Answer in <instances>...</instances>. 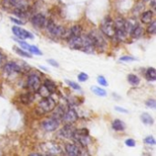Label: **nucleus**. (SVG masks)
<instances>
[{"label": "nucleus", "instance_id": "nucleus-1", "mask_svg": "<svg viewBox=\"0 0 156 156\" xmlns=\"http://www.w3.org/2000/svg\"><path fill=\"white\" fill-rule=\"evenodd\" d=\"M72 138L82 147H87L91 142V139L89 135V131L87 129H75Z\"/></svg>", "mask_w": 156, "mask_h": 156}, {"label": "nucleus", "instance_id": "nucleus-2", "mask_svg": "<svg viewBox=\"0 0 156 156\" xmlns=\"http://www.w3.org/2000/svg\"><path fill=\"white\" fill-rule=\"evenodd\" d=\"M101 30L103 35L106 37L112 38L115 36V27H114V21L110 17L106 16L103 18L101 24Z\"/></svg>", "mask_w": 156, "mask_h": 156}, {"label": "nucleus", "instance_id": "nucleus-3", "mask_svg": "<svg viewBox=\"0 0 156 156\" xmlns=\"http://www.w3.org/2000/svg\"><path fill=\"white\" fill-rule=\"evenodd\" d=\"M88 36L91 39L92 44H93L95 48H99V49L102 50V49H104L106 48L107 43H106L105 37H103L101 32L97 31V30H93Z\"/></svg>", "mask_w": 156, "mask_h": 156}, {"label": "nucleus", "instance_id": "nucleus-4", "mask_svg": "<svg viewBox=\"0 0 156 156\" xmlns=\"http://www.w3.org/2000/svg\"><path fill=\"white\" fill-rule=\"evenodd\" d=\"M56 107V101L53 98L50 96L45 97L41 101H39L37 105V109L42 112V113H48L51 112Z\"/></svg>", "mask_w": 156, "mask_h": 156}, {"label": "nucleus", "instance_id": "nucleus-5", "mask_svg": "<svg viewBox=\"0 0 156 156\" xmlns=\"http://www.w3.org/2000/svg\"><path fill=\"white\" fill-rule=\"evenodd\" d=\"M46 28L47 30L48 31V33L50 35H52L53 37H62L66 34V30L63 27L61 26H58V25H56L53 21L51 20H48L47 21V24H46Z\"/></svg>", "mask_w": 156, "mask_h": 156}, {"label": "nucleus", "instance_id": "nucleus-6", "mask_svg": "<svg viewBox=\"0 0 156 156\" xmlns=\"http://www.w3.org/2000/svg\"><path fill=\"white\" fill-rule=\"evenodd\" d=\"M40 148L45 154H59L62 153L60 146L52 142L43 143L40 144Z\"/></svg>", "mask_w": 156, "mask_h": 156}, {"label": "nucleus", "instance_id": "nucleus-7", "mask_svg": "<svg viewBox=\"0 0 156 156\" xmlns=\"http://www.w3.org/2000/svg\"><path fill=\"white\" fill-rule=\"evenodd\" d=\"M27 86L31 92H36L38 90L39 87L41 86V80L40 78L37 74H31L27 78Z\"/></svg>", "mask_w": 156, "mask_h": 156}, {"label": "nucleus", "instance_id": "nucleus-8", "mask_svg": "<svg viewBox=\"0 0 156 156\" xmlns=\"http://www.w3.org/2000/svg\"><path fill=\"white\" fill-rule=\"evenodd\" d=\"M59 126V122L58 120L54 118H49L42 122L41 127L44 131L46 132H54L56 131Z\"/></svg>", "mask_w": 156, "mask_h": 156}, {"label": "nucleus", "instance_id": "nucleus-9", "mask_svg": "<svg viewBox=\"0 0 156 156\" xmlns=\"http://www.w3.org/2000/svg\"><path fill=\"white\" fill-rule=\"evenodd\" d=\"M12 31H13L14 35L20 39H27V38H33L34 37V36L30 32H28L27 30L21 28L20 27H17V26L13 27Z\"/></svg>", "mask_w": 156, "mask_h": 156}, {"label": "nucleus", "instance_id": "nucleus-10", "mask_svg": "<svg viewBox=\"0 0 156 156\" xmlns=\"http://www.w3.org/2000/svg\"><path fill=\"white\" fill-rule=\"evenodd\" d=\"M62 119L66 123H73V122L78 121L79 116H78V113L76 112V111L74 109L69 108L64 112Z\"/></svg>", "mask_w": 156, "mask_h": 156}, {"label": "nucleus", "instance_id": "nucleus-11", "mask_svg": "<svg viewBox=\"0 0 156 156\" xmlns=\"http://www.w3.org/2000/svg\"><path fill=\"white\" fill-rule=\"evenodd\" d=\"M47 17L42 14H36L32 16L31 22L36 27H43L47 24Z\"/></svg>", "mask_w": 156, "mask_h": 156}, {"label": "nucleus", "instance_id": "nucleus-12", "mask_svg": "<svg viewBox=\"0 0 156 156\" xmlns=\"http://www.w3.org/2000/svg\"><path fill=\"white\" fill-rule=\"evenodd\" d=\"M74 131H75V128L71 125V123H67L64 127L61 128V130L58 133V135L65 139L72 138Z\"/></svg>", "mask_w": 156, "mask_h": 156}, {"label": "nucleus", "instance_id": "nucleus-13", "mask_svg": "<svg viewBox=\"0 0 156 156\" xmlns=\"http://www.w3.org/2000/svg\"><path fill=\"white\" fill-rule=\"evenodd\" d=\"M69 45L73 49H80L83 47V37H69Z\"/></svg>", "mask_w": 156, "mask_h": 156}, {"label": "nucleus", "instance_id": "nucleus-14", "mask_svg": "<svg viewBox=\"0 0 156 156\" xmlns=\"http://www.w3.org/2000/svg\"><path fill=\"white\" fill-rule=\"evenodd\" d=\"M4 70L7 74H13V73L20 72L22 70V68L16 62H7L4 66Z\"/></svg>", "mask_w": 156, "mask_h": 156}, {"label": "nucleus", "instance_id": "nucleus-15", "mask_svg": "<svg viewBox=\"0 0 156 156\" xmlns=\"http://www.w3.org/2000/svg\"><path fill=\"white\" fill-rule=\"evenodd\" d=\"M65 151H66V154H69V155L78 156L81 154L80 149L76 144H67L65 146Z\"/></svg>", "mask_w": 156, "mask_h": 156}, {"label": "nucleus", "instance_id": "nucleus-16", "mask_svg": "<svg viewBox=\"0 0 156 156\" xmlns=\"http://www.w3.org/2000/svg\"><path fill=\"white\" fill-rule=\"evenodd\" d=\"M143 33H144V28L140 25H137V24H135L133 27V28H132V30L130 32L131 36L133 38H139L140 37H142Z\"/></svg>", "mask_w": 156, "mask_h": 156}, {"label": "nucleus", "instance_id": "nucleus-17", "mask_svg": "<svg viewBox=\"0 0 156 156\" xmlns=\"http://www.w3.org/2000/svg\"><path fill=\"white\" fill-rule=\"evenodd\" d=\"M19 101H20V102L22 104H25V105L31 103L34 101V94H33V92H28V93L22 94L19 97Z\"/></svg>", "mask_w": 156, "mask_h": 156}, {"label": "nucleus", "instance_id": "nucleus-18", "mask_svg": "<svg viewBox=\"0 0 156 156\" xmlns=\"http://www.w3.org/2000/svg\"><path fill=\"white\" fill-rule=\"evenodd\" d=\"M153 17H154V13L152 10H147L145 12H144L141 16V21L144 24H149L153 21Z\"/></svg>", "mask_w": 156, "mask_h": 156}, {"label": "nucleus", "instance_id": "nucleus-19", "mask_svg": "<svg viewBox=\"0 0 156 156\" xmlns=\"http://www.w3.org/2000/svg\"><path fill=\"white\" fill-rule=\"evenodd\" d=\"M81 34H82V27H81V26L75 25V26H73L70 28L69 33L68 35V38L71 37H80V36H81Z\"/></svg>", "mask_w": 156, "mask_h": 156}, {"label": "nucleus", "instance_id": "nucleus-20", "mask_svg": "<svg viewBox=\"0 0 156 156\" xmlns=\"http://www.w3.org/2000/svg\"><path fill=\"white\" fill-rule=\"evenodd\" d=\"M112 129L115 130V131H118V132H122L125 129V124L123 122H122L121 120L119 119H116L112 122Z\"/></svg>", "mask_w": 156, "mask_h": 156}, {"label": "nucleus", "instance_id": "nucleus-21", "mask_svg": "<svg viewBox=\"0 0 156 156\" xmlns=\"http://www.w3.org/2000/svg\"><path fill=\"white\" fill-rule=\"evenodd\" d=\"M43 85L45 86V88L48 90V92L51 94V93H54L56 90H57V87H56V84L50 80H46L43 83Z\"/></svg>", "mask_w": 156, "mask_h": 156}, {"label": "nucleus", "instance_id": "nucleus-22", "mask_svg": "<svg viewBox=\"0 0 156 156\" xmlns=\"http://www.w3.org/2000/svg\"><path fill=\"white\" fill-rule=\"evenodd\" d=\"M54 111V113H53V118L56 119V120H61L63 118V115H64V112H65V110L62 106H58V107H55V109L53 110Z\"/></svg>", "mask_w": 156, "mask_h": 156}, {"label": "nucleus", "instance_id": "nucleus-23", "mask_svg": "<svg viewBox=\"0 0 156 156\" xmlns=\"http://www.w3.org/2000/svg\"><path fill=\"white\" fill-rule=\"evenodd\" d=\"M145 77L147 79V80L149 81H154L156 80V71L155 69L153 67H150L147 69L146 72H145Z\"/></svg>", "mask_w": 156, "mask_h": 156}, {"label": "nucleus", "instance_id": "nucleus-24", "mask_svg": "<svg viewBox=\"0 0 156 156\" xmlns=\"http://www.w3.org/2000/svg\"><path fill=\"white\" fill-rule=\"evenodd\" d=\"M141 120H142V122H143L144 124H146V125H152V124H154V118H153L149 113H147V112H144V113L141 115Z\"/></svg>", "mask_w": 156, "mask_h": 156}, {"label": "nucleus", "instance_id": "nucleus-25", "mask_svg": "<svg viewBox=\"0 0 156 156\" xmlns=\"http://www.w3.org/2000/svg\"><path fill=\"white\" fill-rule=\"evenodd\" d=\"M91 90H92V92L95 95L100 96V97H105L107 95V92L103 89H101V88H100L98 86H92L91 87Z\"/></svg>", "mask_w": 156, "mask_h": 156}, {"label": "nucleus", "instance_id": "nucleus-26", "mask_svg": "<svg viewBox=\"0 0 156 156\" xmlns=\"http://www.w3.org/2000/svg\"><path fill=\"white\" fill-rule=\"evenodd\" d=\"M128 81L133 86H138L140 83V79L138 78V76L134 74H130L128 75Z\"/></svg>", "mask_w": 156, "mask_h": 156}, {"label": "nucleus", "instance_id": "nucleus-27", "mask_svg": "<svg viewBox=\"0 0 156 156\" xmlns=\"http://www.w3.org/2000/svg\"><path fill=\"white\" fill-rule=\"evenodd\" d=\"M14 50H15L18 55H20V56H22V57H25V58H31V55H30L28 52L25 51V49H22V48H20L15 47V48H14Z\"/></svg>", "mask_w": 156, "mask_h": 156}, {"label": "nucleus", "instance_id": "nucleus-28", "mask_svg": "<svg viewBox=\"0 0 156 156\" xmlns=\"http://www.w3.org/2000/svg\"><path fill=\"white\" fill-rule=\"evenodd\" d=\"M38 93L40 94V96L41 97H43V98H45V97H48V96H49V92H48V90L45 88V86L44 85H41L40 87H39V89H38Z\"/></svg>", "mask_w": 156, "mask_h": 156}, {"label": "nucleus", "instance_id": "nucleus-29", "mask_svg": "<svg viewBox=\"0 0 156 156\" xmlns=\"http://www.w3.org/2000/svg\"><path fill=\"white\" fill-rule=\"evenodd\" d=\"M147 32L149 34H155L156 33V21H152L151 23H149V27L147 28Z\"/></svg>", "mask_w": 156, "mask_h": 156}, {"label": "nucleus", "instance_id": "nucleus-30", "mask_svg": "<svg viewBox=\"0 0 156 156\" xmlns=\"http://www.w3.org/2000/svg\"><path fill=\"white\" fill-rule=\"evenodd\" d=\"M66 82H67V84L69 85V86H70L73 90H81V88H80V86L78 84V83H76V82H74V81H72V80H66Z\"/></svg>", "mask_w": 156, "mask_h": 156}, {"label": "nucleus", "instance_id": "nucleus-31", "mask_svg": "<svg viewBox=\"0 0 156 156\" xmlns=\"http://www.w3.org/2000/svg\"><path fill=\"white\" fill-rule=\"evenodd\" d=\"M28 51L32 54H36V55H42V52L36 47V46H31L29 45V48H28Z\"/></svg>", "mask_w": 156, "mask_h": 156}, {"label": "nucleus", "instance_id": "nucleus-32", "mask_svg": "<svg viewBox=\"0 0 156 156\" xmlns=\"http://www.w3.org/2000/svg\"><path fill=\"white\" fill-rule=\"evenodd\" d=\"M144 143L146 144H150V145H154L155 144V139L154 136H148L144 139Z\"/></svg>", "mask_w": 156, "mask_h": 156}, {"label": "nucleus", "instance_id": "nucleus-33", "mask_svg": "<svg viewBox=\"0 0 156 156\" xmlns=\"http://www.w3.org/2000/svg\"><path fill=\"white\" fill-rule=\"evenodd\" d=\"M146 106L151 108V109H155L156 108V101L154 99H149L146 101Z\"/></svg>", "mask_w": 156, "mask_h": 156}, {"label": "nucleus", "instance_id": "nucleus-34", "mask_svg": "<svg viewBox=\"0 0 156 156\" xmlns=\"http://www.w3.org/2000/svg\"><path fill=\"white\" fill-rule=\"evenodd\" d=\"M78 79H79V80H80V82H84V81H86V80L89 79V76H88V74H86V73H84V72H81V73L79 74Z\"/></svg>", "mask_w": 156, "mask_h": 156}, {"label": "nucleus", "instance_id": "nucleus-35", "mask_svg": "<svg viewBox=\"0 0 156 156\" xmlns=\"http://www.w3.org/2000/svg\"><path fill=\"white\" fill-rule=\"evenodd\" d=\"M136 58H133V57H132V56H123V57H122L120 58V60L122 61V62H130V61H133Z\"/></svg>", "mask_w": 156, "mask_h": 156}, {"label": "nucleus", "instance_id": "nucleus-36", "mask_svg": "<svg viewBox=\"0 0 156 156\" xmlns=\"http://www.w3.org/2000/svg\"><path fill=\"white\" fill-rule=\"evenodd\" d=\"M98 82H99L101 86H108L107 80H106L103 76H99V77H98Z\"/></svg>", "mask_w": 156, "mask_h": 156}, {"label": "nucleus", "instance_id": "nucleus-37", "mask_svg": "<svg viewBox=\"0 0 156 156\" xmlns=\"http://www.w3.org/2000/svg\"><path fill=\"white\" fill-rule=\"evenodd\" d=\"M125 144L127 146H129V147H133V146H135L136 143H135V141L133 139H127L125 141Z\"/></svg>", "mask_w": 156, "mask_h": 156}, {"label": "nucleus", "instance_id": "nucleus-38", "mask_svg": "<svg viewBox=\"0 0 156 156\" xmlns=\"http://www.w3.org/2000/svg\"><path fill=\"white\" fill-rule=\"evenodd\" d=\"M19 45L23 48V49H27L28 50V48H29V44H27V42H23V41H18Z\"/></svg>", "mask_w": 156, "mask_h": 156}, {"label": "nucleus", "instance_id": "nucleus-39", "mask_svg": "<svg viewBox=\"0 0 156 156\" xmlns=\"http://www.w3.org/2000/svg\"><path fill=\"white\" fill-rule=\"evenodd\" d=\"M48 62L51 66H53V67H56V68L58 67V63L56 60H54V59H48Z\"/></svg>", "mask_w": 156, "mask_h": 156}, {"label": "nucleus", "instance_id": "nucleus-40", "mask_svg": "<svg viewBox=\"0 0 156 156\" xmlns=\"http://www.w3.org/2000/svg\"><path fill=\"white\" fill-rule=\"evenodd\" d=\"M11 20H12L15 24H16V25H24V22H23V21H21V20H19V19H16V18H15V17H11Z\"/></svg>", "mask_w": 156, "mask_h": 156}, {"label": "nucleus", "instance_id": "nucleus-41", "mask_svg": "<svg viewBox=\"0 0 156 156\" xmlns=\"http://www.w3.org/2000/svg\"><path fill=\"white\" fill-rule=\"evenodd\" d=\"M115 110L117 111V112H122V113H127L128 112V111L126 110V109H123V108H122V107H115Z\"/></svg>", "mask_w": 156, "mask_h": 156}, {"label": "nucleus", "instance_id": "nucleus-42", "mask_svg": "<svg viewBox=\"0 0 156 156\" xmlns=\"http://www.w3.org/2000/svg\"><path fill=\"white\" fill-rule=\"evenodd\" d=\"M4 59H5V57H4V55L0 52V64L3 62V60H4Z\"/></svg>", "mask_w": 156, "mask_h": 156}, {"label": "nucleus", "instance_id": "nucleus-43", "mask_svg": "<svg viewBox=\"0 0 156 156\" xmlns=\"http://www.w3.org/2000/svg\"><path fill=\"white\" fill-rule=\"evenodd\" d=\"M144 2H150L151 0H144Z\"/></svg>", "mask_w": 156, "mask_h": 156}]
</instances>
